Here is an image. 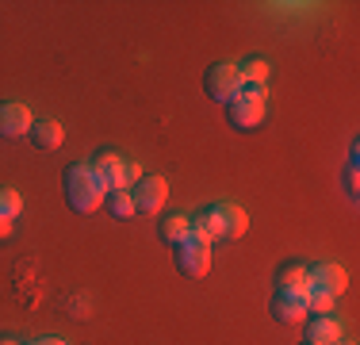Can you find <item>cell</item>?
<instances>
[{"label":"cell","mask_w":360,"mask_h":345,"mask_svg":"<svg viewBox=\"0 0 360 345\" xmlns=\"http://www.w3.org/2000/svg\"><path fill=\"white\" fill-rule=\"evenodd\" d=\"M65 192H70V207L77 215H92L96 207H104L108 184L100 180V172L92 169V158L70 165V172H65Z\"/></svg>","instance_id":"cell-1"},{"label":"cell","mask_w":360,"mask_h":345,"mask_svg":"<svg viewBox=\"0 0 360 345\" xmlns=\"http://www.w3.org/2000/svg\"><path fill=\"white\" fill-rule=\"evenodd\" d=\"M264 108H269V89H242L226 104V115L238 131H253L264 123Z\"/></svg>","instance_id":"cell-2"},{"label":"cell","mask_w":360,"mask_h":345,"mask_svg":"<svg viewBox=\"0 0 360 345\" xmlns=\"http://www.w3.org/2000/svg\"><path fill=\"white\" fill-rule=\"evenodd\" d=\"M242 92V73H238V62H219L207 69V96L230 104Z\"/></svg>","instance_id":"cell-3"},{"label":"cell","mask_w":360,"mask_h":345,"mask_svg":"<svg viewBox=\"0 0 360 345\" xmlns=\"http://www.w3.org/2000/svg\"><path fill=\"white\" fill-rule=\"evenodd\" d=\"M131 196H134V211L158 215L161 207H165V200H169V180L165 177H142L139 184L131 188Z\"/></svg>","instance_id":"cell-4"},{"label":"cell","mask_w":360,"mask_h":345,"mask_svg":"<svg viewBox=\"0 0 360 345\" xmlns=\"http://www.w3.org/2000/svg\"><path fill=\"white\" fill-rule=\"evenodd\" d=\"M31 127H35V119H31L27 104H20V100L0 104V134L4 138H23V134H31Z\"/></svg>","instance_id":"cell-5"},{"label":"cell","mask_w":360,"mask_h":345,"mask_svg":"<svg viewBox=\"0 0 360 345\" xmlns=\"http://www.w3.org/2000/svg\"><path fill=\"white\" fill-rule=\"evenodd\" d=\"M176 265H180L184 276H203L211 269V246H203V242H195V238L180 242L176 246Z\"/></svg>","instance_id":"cell-6"},{"label":"cell","mask_w":360,"mask_h":345,"mask_svg":"<svg viewBox=\"0 0 360 345\" xmlns=\"http://www.w3.org/2000/svg\"><path fill=\"white\" fill-rule=\"evenodd\" d=\"M307 272H311V288L330 291V296H341V291L349 288V272L341 269L338 261H319L314 269H307Z\"/></svg>","instance_id":"cell-7"},{"label":"cell","mask_w":360,"mask_h":345,"mask_svg":"<svg viewBox=\"0 0 360 345\" xmlns=\"http://www.w3.org/2000/svg\"><path fill=\"white\" fill-rule=\"evenodd\" d=\"M307 341L311 345H338V341H345V326H341L338 315H314L307 322Z\"/></svg>","instance_id":"cell-8"},{"label":"cell","mask_w":360,"mask_h":345,"mask_svg":"<svg viewBox=\"0 0 360 345\" xmlns=\"http://www.w3.org/2000/svg\"><path fill=\"white\" fill-rule=\"evenodd\" d=\"M276 291L280 296H295V299H307L311 296V272H307V265H284L276 276Z\"/></svg>","instance_id":"cell-9"},{"label":"cell","mask_w":360,"mask_h":345,"mask_svg":"<svg viewBox=\"0 0 360 345\" xmlns=\"http://www.w3.org/2000/svg\"><path fill=\"white\" fill-rule=\"evenodd\" d=\"M92 169L100 172V180L108 184V192L111 188H127V158H119L115 150L96 153V158H92Z\"/></svg>","instance_id":"cell-10"},{"label":"cell","mask_w":360,"mask_h":345,"mask_svg":"<svg viewBox=\"0 0 360 345\" xmlns=\"http://www.w3.org/2000/svg\"><path fill=\"white\" fill-rule=\"evenodd\" d=\"M192 238L203 242V246H215V242L226 238V227H222L215 207H203L200 215H192Z\"/></svg>","instance_id":"cell-11"},{"label":"cell","mask_w":360,"mask_h":345,"mask_svg":"<svg viewBox=\"0 0 360 345\" xmlns=\"http://www.w3.org/2000/svg\"><path fill=\"white\" fill-rule=\"evenodd\" d=\"M238 73H242V89H269V77H272V62L261 54L238 62Z\"/></svg>","instance_id":"cell-12"},{"label":"cell","mask_w":360,"mask_h":345,"mask_svg":"<svg viewBox=\"0 0 360 345\" xmlns=\"http://www.w3.org/2000/svg\"><path fill=\"white\" fill-rule=\"evenodd\" d=\"M272 315L280 318V322H307V315H311V310H307V299H295V296H280L276 291V299H272Z\"/></svg>","instance_id":"cell-13"},{"label":"cell","mask_w":360,"mask_h":345,"mask_svg":"<svg viewBox=\"0 0 360 345\" xmlns=\"http://www.w3.org/2000/svg\"><path fill=\"white\" fill-rule=\"evenodd\" d=\"M222 227H226V238H242L245 230H250V215H245V207L238 203H215Z\"/></svg>","instance_id":"cell-14"},{"label":"cell","mask_w":360,"mask_h":345,"mask_svg":"<svg viewBox=\"0 0 360 345\" xmlns=\"http://www.w3.org/2000/svg\"><path fill=\"white\" fill-rule=\"evenodd\" d=\"M31 138H35L39 150H58V146H62V138H65V131H62V123H58V119H35Z\"/></svg>","instance_id":"cell-15"},{"label":"cell","mask_w":360,"mask_h":345,"mask_svg":"<svg viewBox=\"0 0 360 345\" xmlns=\"http://www.w3.org/2000/svg\"><path fill=\"white\" fill-rule=\"evenodd\" d=\"M192 238V215H169L165 222H161V242H169V246H180V242Z\"/></svg>","instance_id":"cell-16"},{"label":"cell","mask_w":360,"mask_h":345,"mask_svg":"<svg viewBox=\"0 0 360 345\" xmlns=\"http://www.w3.org/2000/svg\"><path fill=\"white\" fill-rule=\"evenodd\" d=\"M108 211L111 215H115V219H131V215H139V211H134V196H131V188H111V192H108Z\"/></svg>","instance_id":"cell-17"},{"label":"cell","mask_w":360,"mask_h":345,"mask_svg":"<svg viewBox=\"0 0 360 345\" xmlns=\"http://www.w3.org/2000/svg\"><path fill=\"white\" fill-rule=\"evenodd\" d=\"M20 211H23V196L15 192V188H0V215L4 219H20Z\"/></svg>","instance_id":"cell-18"},{"label":"cell","mask_w":360,"mask_h":345,"mask_svg":"<svg viewBox=\"0 0 360 345\" xmlns=\"http://www.w3.org/2000/svg\"><path fill=\"white\" fill-rule=\"evenodd\" d=\"M333 303H338V296L319 291V288H311V296H307V310H311V315H330Z\"/></svg>","instance_id":"cell-19"},{"label":"cell","mask_w":360,"mask_h":345,"mask_svg":"<svg viewBox=\"0 0 360 345\" xmlns=\"http://www.w3.org/2000/svg\"><path fill=\"white\" fill-rule=\"evenodd\" d=\"M142 177H146V172H142V165H139V161H127V188H134Z\"/></svg>","instance_id":"cell-20"},{"label":"cell","mask_w":360,"mask_h":345,"mask_svg":"<svg viewBox=\"0 0 360 345\" xmlns=\"http://www.w3.org/2000/svg\"><path fill=\"white\" fill-rule=\"evenodd\" d=\"M12 230H15V222L0 215V242H8V238H12Z\"/></svg>","instance_id":"cell-21"},{"label":"cell","mask_w":360,"mask_h":345,"mask_svg":"<svg viewBox=\"0 0 360 345\" xmlns=\"http://www.w3.org/2000/svg\"><path fill=\"white\" fill-rule=\"evenodd\" d=\"M35 345H70V341H62V338H42V341H35Z\"/></svg>","instance_id":"cell-22"},{"label":"cell","mask_w":360,"mask_h":345,"mask_svg":"<svg viewBox=\"0 0 360 345\" xmlns=\"http://www.w3.org/2000/svg\"><path fill=\"white\" fill-rule=\"evenodd\" d=\"M0 345H20V341H15V338H0Z\"/></svg>","instance_id":"cell-23"},{"label":"cell","mask_w":360,"mask_h":345,"mask_svg":"<svg viewBox=\"0 0 360 345\" xmlns=\"http://www.w3.org/2000/svg\"><path fill=\"white\" fill-rule=\"evenodd\" d=\"M338 345H353V341H338Z\"/></svg>","instance_id":"cell-24"},{"label":"cell","mask_w":360,"mask_h":345,"mask_svg":"<svg viewBox=\"0 0 360 345\" xmlns=\"http://www.w3.org/2000/svg\"><path fill=\"white\" fill-rule=\"evenodd\" d=\"M299 345H311V341H299Z\"/></svg>","instance_id":"cell-25"}]
</instances>
